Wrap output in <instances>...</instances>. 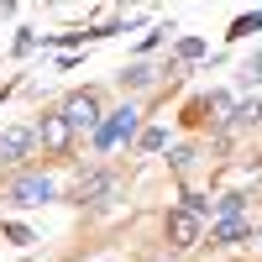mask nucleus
Listing matches in <instances>:
<instances>
[{
  "mask_svg": "<svg viewBox=\"0 0 262 262\" xmlns=\"http://www.w3.org/2000/svg\"><path fill=\"white\" fill-rule=\"evenodd\" d=\"M79 194H84V200H105V194H116V179H111V173H95V179L79 184Z\"/></svg>",
  "mask_w": 262,
  "mask_h": 262,
  "instance_id": "obj_7",
  "label": "nucleus"
},
{
  "mask_svg": "<svg viewBox=\"0 0 262 262\" xmlns=\"http://www.w3.org/2000/svg\"><path fill=\"white\" fill-rule=\"evenodd\" d=\"M205 111H210L215 121H231V100H226V95H210V100H205Z\"/></svg>",
  "mask_w": 262,
  "mask_h": 262,
  "instance_id": "obj_12",
  "label": "nucleus"
},
{
  "mask_svg": "<svg viewBox=\"0 0 262 262\" xmlns=\"http://www.w3.org/2000/svg\"><path fill=\"white\" fill-rule=\"evenodd\" d=\"M252 121H262V105H257V100H247V105H236V111H231V126H252Z\"/></svg>",
  "mask_w": 262,
  "mask_h": 262,
  "instance_id": "obj_10",
  "label": "nucleus"
},
{
  "mask_svg": "<svg viewBox=\"0 0 262 262\" xmlns=\"http://www.w3.org/2000/svg\"><path fill=\"white\" fill-rule=\"evenodd\" d=\"M257 27H262V11H257V16H242V21L231 27V37H247V32H257Z\"/></svg>",
  "mask_w": 262,
  "mask_h": 262,
  "instance_id": "obj_14",
  "label": "nucleus"
},
{
  "mask_svg": "<svg viewBox=\"0 0 262 262\" xmlns=\"http://www.w3.org/2000/svg\"><path fill=\"white\" fill-rule=\"evenodd\" d=\"M168 236H173V247H194V242H200V215L173 210L168 215Z\"/></svg>",
  "mask_w": 262,
  "mask_h": 262,
  "instance_id": "obj_4",
  "label": "nucleus"
},
{
  "mask_svg": "<svg viewBox=\"0 0 262 262\" xmlns=\"http://www.w3.org/2000/svg\"><path fill=\"white\" fill-rule=\"evenodd\" d=\"M53 194H58L53 179H42V173H27V179H16V184H11V200H16V205H48Z\"/></svg>",
  "mask_w": 262,
  "mask_h": 262,
  "instance_id": "obj_3",
  "label": "nucleus"
},
{
  "mask_svg": "<svg viewBox=\"0 0 262 262\" xmlns=\"http://www.w3.org/2000/svg\"><path fill=\"white\" fill-rule=\"evenodd\" d=\"M27 147H32V131H21V126L0 131V163H16V158H27Z\"/></svg>",
  "mask_w": 262,
  "mask_h": 262,
  "instance_id": "obj_5",
  "label": "nucleus"
},
{
  "mask_svg": "<svg viewBox=\"0 0 262 262\" xmlns=\"http://www.w3.org/2000/svg\"><path fill=\"white\" fill-rule=\"evenodd\" d=\"M131 137H137V111H131V105H121V111H111V121H100L95 147L111 152V147H121V142H131Z\"/></svg>",
  "mask_w": 262,
  "mask_h": 262,
  "instance_id": "obj_1",
  "label": "nucleus"
},
{
  "mask_svg": "<svg viewBox=\"0 0 262 262\" xmlns=\"http://www.w3.org/2000/svg\"><path fill=\"white\" fill-rule=\"evenodd\" d=\"M63 121H69V126H79V131H100V95L95 90H79V95H69V100H63Z\"/></svg>",
  "mask_w": 262,
  "mask_h": 262,
  "instance_id": "obj_2",
  "label": "nucleus"
},
{
  "mask_svg": "<svg viewBox=\"0 0 262 262\" xmlns=\"http://www.w3.org/2000/svg\"><path fill=\"white\" fill-rule=\"evenodd\" d=\"M242 79H262V53H257V58L247 63V69H242Z\"/></svg>",
  "mask_w": 262,
  "mask_h": 262,
  "instance_id": "obj_16",
  "label": "nucleus"
},
{
  "mask_svg": "<svg viewBox=\"0 0 262 262\" xmlns=\"http://www.w3.org/2000/svg\"><path fill=\"white\" fill-rule=\"evenodd\" d=\"M247 231H252V226L242 221V215H236V221H221V226H215V242H242Z\"/></svg>",
  "mask_w": 262,
  "mask_h": 262,
  "instance_id": "obj_9",
  "label": "nucleus"
},
{
  "mask_svg": "<svg viewBox=\"0 0 262 262\" xmlns=\"http://www.w3.org/2000/svg\"><path fill=\"white\" fill-rule=\"evenodd\" d=\"M121 79L131 84V90H142V84H152V79H158V74H152V69H147V63H131V69H126Z\"/></svg>",
  "mask_w": 262,
  "mask_h": 262,
  "instance_id": "obj_11",
  "label": "nucleus"
},
{
  "mask_svg": "<svg viewBox=\"0 0 262 262\" xmlns=\"http://www.w3.org/2000/svg\"><path fill=\"white\" fill-rule=\"evenodd\" d=\"M242 210H247V194H221V200H215V215H221V221H236Z\"/></svg>",
  "mask_w": 262,
  "mask_h": 262,
  "instance_id": "obj_8",
  "label": "nucleus"
},
{
  "mask_svg": "<svg viewBox=\"0 0 262 262\" xmlns=\"http://www.w3.org/2000/svg\"><path fill=\"white\" fill-rule=\"evenodd\" d=\"M163 147H168V131H158V126L142 131V152H163Z\"/></svg>",
  "mask_w": 262,
  "mask_h": 262,
  "instance_id": "obj_13",
  "label": "nucleus"
},
{
  "mask_svg": "<svg viewBox=\"0 0 262 262\" xmlns=\"http://www.w3.org/2000/svg\"><path fill=\"white\" fill-rule=\"evenodd\" d=\"M63 142H69V121L63 116H42V147L63 152Z\"/></svg>",
  "mask_w": 262,
  "mask_h": 262,
  "instance_id": "obj_6",
  "label": "nucleus"
},
{
  "mask_svg": "<svg viewBox=\"0 0 262 262\" xmlns=\"http://www.w3.org/2000/svg\"><path fill=\"white\" fill-rule=\"evenodd\" d=\"M200 53H205L200 37H184V42H179V58H200Z\"/></svg>",
  "mask_w": 262,
  "mask_h": 262,
  "instance_id": "obj_15",
  "label": "nucleus"
}]
</instances>
